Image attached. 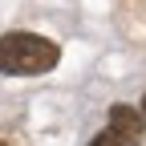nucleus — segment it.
I'll use <instances>...</instances> for the list:
<instances>
[{
    "mask_svg": "<svg viewBox=\"0 0 146 146\" xmlns=\"http://www.w3.org/2000/svg\"><path fill=\"white\" fill-rule=\"evenodd\" d=\"M57 61H61V49L49 36H36V33L0 36V73H8V77H41V73L57 69Z\"/></svg>",
    "mask_w": 146,
    "mask_h": 146,
    "instance_id": "1",
    "label": "nucleus"
},
{
    "mask_svg": "<svg viewBox=\"0 0 146 146\" xmlns=\"http://www.w3.org/2000/svg\"><path fill=\"white\" fill-rule=\"evenodd\" d=\"M106 126H114V130H118L126 142H130V146L142 142V114H138V110H130V106H114Z\"/></svg>",
    "mask_w": 146,
    "mask_h": 146,
    "instance_id": "2",
    "label": "nucleus"
},
{
    "mask_svg": "<svg viewBox=\"0 0 146 146\" xmlns=\"http://www.w3.org/2000/svg\"><path fill=\"white\" fill-rule=\"evenodd\" d=\"M89 146H130V142H126V138H122V134L114 130V126H106V130H102V134H98L94 142H89Z\"/></svg>",
    "mask_w": 146,
    "mask_h": 146,
    "instance_id": "3",
    "label": "nucleus"
},
{
    "mask_svg": "<svg viewBox=\"0 0 146 146\" xmlns=\"http://www.w3.org/2000/svg\"><path fill=\"white\" fill-rule=\"evenodd\" d=\"M142 118H146V94H142Z\"/></svg>",
    "mask_w": 146,
    "mask_h": 146,
    "instance_id": "4",
    "label": "nucleus"
}]
</instances>
